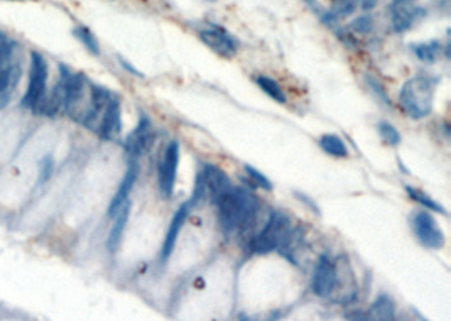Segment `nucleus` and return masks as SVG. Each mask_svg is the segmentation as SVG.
Masks as SVG:
<instances>
[{"instance_id": "obj_1", "label": "nucleus", "mask_w": 451, "mask_h": 321, "mask_svg": "<svg viewBox=\"0 0 451 321\" xmlns=\"http://www.w3.org/2000/svg\"><path fill=\"white\" fill-rule=\"evenodd\" d=\"M59 78L65 88L63 109L66 115L90 131H97L100 119L116 93L88 80L83 73H73L65 65H59Z\"/></svg>"}, {"instance_id": "obj_2", "label": "nucleus", "mask_w": 451, "mask_h": 321, "mask_svg": "<svg viewBox=\"0 0 451 321\" xmlns=\"http://www.w3.org/2000/svg\"><path fill=\"white\" fill-rule=\"evenodd\" d=\"M218 221L227 235L247 230L261 212V200L249 188H236L232 184L215 201Z\"/></svg>"}, {"instance_id": "obj_3", "label": "nucleus", "mask_w": 451, "mask_h": 321, "mask_svg": "<svg viewBox=\"0 0 451 321\" xmlns=\"http://www.w3.org/2000/svg\"><path fill=\"white\" fill-rule=\"evenodd\" d=\"M436 80L426 75L412 76L399 91V107L412 120H423L434 109Z\"/></svg>"}, {"instance_id": "obj_4", "label": "nucleus", "mask_w": 451, "mask_h": 321, "mask_svg": "<svg viewBox=\"0 0 451 321\" xmlns=\"http://www.w3.org/2000/svg\"><path fill=\"white\" fill-rule=\"evenodd\" d=\"M293 223L291 219L280 210H274L269 215L267 223L264 225L257 235L249 243V249L252 254L257 256H264V254H271L274 250H279V247L286 242L289 234L293 232Z\"/></svg>"}, {"instance_id": "obj_5", "label": "nucleus", "mask_w": 451, "mask_h": 321, "mask_svg": "<svg viewBox=\"0 0 451 321\" xmlns=\"http://www.w3.org/2000/svg\"><path fill=\"white\" fill-rule=\"evenodd\" d=\"M47 80H50V66H47L46 58L38 51H32L31 60H29L28 88L21 100L24 109L38 113L41 103L47 93Z\"/></svg>"}, {"instance_id": "obj_6", "label": "nucleus", "mask_w": 451, "mask_h": 321, "mask_svg": "<svg viewBox=\"0 0 451 321\" xmlns=\"http://www.w3.org/2000/svg\"><path fill=\"white\" fill-rule=\"evenodd\" d=\"M340 269L336 261L328 254L318 257L311 276V291L318 298H330L338 289Z\"/></svg>"}, {"instance_id": "obj_7", "label": "nucleus", "mask_w": 451, "mask_h": 321, "mask_svg": "<svg viewBox=\"0 0 451 321\" xmlns=\"http://www.w3.org/2000/svg\"><path fill=\"white\" fill-rule=\"evenodd\" d=\"M411 227L416 239L426 249L438 250L443 249L446 243V237L443 228L436 221L434 215L430 210H419L411 215Z\"/></svg>"}, {"instance_id": "obj_8", "label": "nucleus", "mask_w": 451, "mask_h": 321, "mask_svg": "<svg viewBox=\"0 0 451 321\" xmlns=\"http://www.w3.org/2000/svg\"><path fill=\"white\" fill-rule=\"evenodd\" d=\"M197 32L198 38L201 39V43L220 58L230 60V58H235L236 53H239V41H236L235 36H232L227 29L221 27V25L208 22V24L198 27Z\"/></svg>"}, {"instance_id": "obj_9", "label": "nucleus", "mask_w": 451, "mask_h": 321, "mask_svg": "<svg viewBox=\"0 0 451 321\" xmlns=\"http://www.w3.org/2000/svg\"><path fill=\"white\" fill-rule=\"evenodd\" d=\"M177 166H179V144H177V141H171L166 146L157 166L159 193H161L164 200H169L173 193H175Z\"/></svg>"}, {"instance_id": "obj_10", "label": "nucleus", "mask_w": 451, "mask_h": 321, "mask_svg": "<svg viewBox=\"0 0 451 321\" xmlns=\"http://www.w3.org/2000/svg\"><path fill=\"white\" fill-rule=\"evenodd\" d=\"M156 134H154L153 124L147 115H140L139 124L135 125L134 131L125 137L124 141V149L131 159H138V157L146 154L149 151V147L153 146Z\"/></svg>"}, {"instance_id": "obj_11", "label": "nucleus", "mask_w": 451, "mask_h": 321, "mask_svg": "<svg viewBox=\"0 0 451 321\" xmlns=\"http://www.w3.org/2000/svg\"><path fill=\"white\" fill-rule=\"evenodd\" d=\"M193 203L186 201L183 203V205L179 206V208L176 210V213L173 215V220L171 223H169L168 230H166V235H164V242H162V247H161V262L162 264H166L169 259H171L173 252H175V247L177 243V239H179V234L181 230H183L184 223H186L188 217H190L191 213V208H193Z\"/></svg>"}, {"instance_id": "obj_12", "label": "nucleus", "mask_w": 451, "mask_h": 321, "mask_svg": "<svg viewBox=\"0 0 451 321\" xmlns=\"http://www.w3.org/2000/svg\"><path fill=\"white\" fill-rule=\"evenodd\" d=\"M103 141H117L122 134V105L118 95H113L112 100L107 105L105 112H103L100 124L95 131Z\"/></svg>"}, {"instance_id": "obj_13", "label": "nucleus", "mask_w": 451, "mask_h": 321, "mask_svg": "<svg viewBox=\"0 0 451 321\" xmlns=\"http://www.w3.org/2000/svg\"><path fill=\"white\" fill-rule=\"evenodd\" d=\"M198 176L201 179L203 188H205V195H208L212 201H215L223 191H227L232 186V181L227 176V173L218 166L212 164V162L203 164L201 173Z\"/></svg>"}, {"instance_id": "obj_14", "label": "nucleus", "mask_w": 451, "mask_h": 321, "mask_svg": "<svg viewBox=\"0 0 451 321\" xmlns=\"http://www.w3.org/2000/svg\"><path fill=\"white\" fill-rule=\"evenodd\" d=\"M426 16L423 7L409 5V3H394L390 10V25L394 32H406L414 27L417 21Z\"/></svg>"}, {"instance_id": "obj_15", "label": "nucleus", "mask_w": 451, "mask_h": 321, "mask_svg": "<svg viewBox=\"0 0 451 321\" xmlns=\"http://www.w3.org/2000/svg\"><path fill=\"white\" fill-rule=\"evenodd\" d=\"M139 173H140V168H139L138 159H131V161H129L127 171H125L124 178H122L120 184H118L116 195H113V198H112V200H110L109 210H107L109 217L116 215L117 210L120 208V206L129 200V195H131L132 188H134L135 181H138V178H139Z\"/></svg>"}, {"instance_id": "obj_16", "label": "nucleus", "mask_w": 451, "mask_h": 321, "mask_svg": "<svg viewBox=\"0 0 451 321\" xmlns=\"http://www.w3.org/2000/svg\"><path fill=\"white\" fill-rule=\"evenodd\" d=\"M22 68L19 63H12L0 68V110L6 109L12 100V95L19 85Z\"/></svg>"}, {"instance_id": "obj_17", "label": "nucleus", "mask_w": 451, "mask_h": 321, "mask_svg": "<svg viewBox=\"0 0 451 321\" xmlns=\"http://www.w3.org/2000/svg\"><path fill=\"white\" fill-rule=\"evenodd\" d=\"M131 201H125L124 205L120 206V208L117 210V213L113 217H116V220H113V225H112V230H110L109 234V239H107V247H109L110 252H116L118 249V245H120L122 242V237H124V230L125 227H127V221H129V217H131Z\"/></svg>"}, {"instance_id": "obj_18", "label": "nucleus", "mask_w": 451, "mask_h": 321, "mask_svg": "<svg viewBox=\"0 0 451 321\" xmlns=\"http://www.w3.org/2000/svg\"><path fill=\"white\" fill-rule=\"evenodd\" d=\"M411 51L419 61L432 65V63L438 61L439 56L443 54V46L439 41H426V43L411 44Z\"/></svg>"}, {"instance_id": "obj_19", "label": "nucleus", "mask_w": 451, "mask_h": 321, "mask_svg": "<svg viewBox=\"0 0 451 321\" xmlns=\"http://www.w3.org/2000/svg\"><path fill=\"white\" fill-rule=\"evenodd\" d=\"M368 315L371 318L375 320H394L395 318V302L390 296L387 294H380L375 301L371 305L368 309Z\"/></svg>"}, {"instance_id": "obj_20", "label": "nucleus", "mask_w": 451, "mask_h": 321, "mask_svg": "<svg viewBox=\"0 0 451 321\" xmlns=\"http://www.w3.org/2000/svg\"><path fill=\"white\" fill-rule=\"evenodd\" d=\"M255 85H257V87L261 88V90L264 91L269 98H271V100H274L277 103L287 102L286 91L283 90V87L279 85V81L271 78V76H267V75L255 76Z\"/></svg>"}, {"instance_id": "obj_21", "label": "nucleus", "mask_w": 451, "mask_h": 321, "mask_svg": "<svg viewBox=\"0 0 451 321\" xmlns=\"http://www.w3.org/2000/svg\"><path fill=\"white\" fill-rule=\"evenodd\" d=\"M318 144H320V147L323 149V153H327L328 156H333V157L349 156V146H346L345 141H343L340 135L324 134V135H321Z\"/></svg>"}, {"instance_id": "obj_22", "label": "nucleus", "mask_w": 451, "mask_h": 321, "mask_svg": "<svg viewBox=\"0 0 451 321\" xmlns=\"http://www.w3.org/2000/svg\"><path fill=\"white\" fill-rule=\"evenodd\" d=\"M406 193H408V197L411 198L412 201H416L417 205L424 206V210H430V212L438 213V215H446V213H448L445 210V206H443L441 203L432 200L426 191L417 190V188L414 186H406Z\"/></svg>"}, {"instance_id": "obj_23", "label": "nucleus", "mask_w": 451, "mask_h": 321, "mask_svg": "<svg viewBox=\"0 0 451 321\" xmlns=\"http://www.w3.org/2000/svg\"><path fill=\"white\" fill-rule=\"evenodd\" d=\"M72 32H73V36L80 41L81 46H83L88 53L94 54V56H100V53H102V49H100V43H98L97 36L91 32L90 27H87V25H75Z\"/></svg>"}, {"instance_id": "obj_24", "label": "nucleus", "mask_w": 451, "mask_h": 321, "mask_svg": "<svg viewBox=\"0 0 451 321\" xmlns=\"http://www.w3.org/2000/svg\"><path fill=\"white\" fill-rule=\"evenodd\" d=\"M377 131H379V135L382 137V141L389 144V146L397 147L399 144H401V132H399L390 122H386V120L379 122Z\"/></svg>"}, {"instance_id": "obj_25", "label": "nucleus", "mask_w": 451, "mask_h": 321, "mask_svg": "<svg viewBox=\"0 0 451 321\" xmlns=\"http://www.w3.org/2000/svg\"><path fill=\"white\" fill-rule=\"evenodd\" d=\"M358 5H360L358 0H335L330 12L333 14L336 19H342V17L353 16V14L357 12Z\"/></svg>"}, {"instance_id": "obj_26", "label": "nucleus", "mask_w": 451, "mask_h": 321, "mask_svg": "<svg viewBox=\"0 0 451 321\" xmlns=\"http://www.w3.org/2000/svg\"><path fill=\"white\" fill-rule=\"evenodd\" d=\"M349 31L352 34H371L373 31V17L371 14H362V16L355 17V19L350 22Z\"/></svg>"}, {"instance_id": "obj_27", "label": "nucleus", "mask_w": 451, "mask_h": 321, "mask_svg": "<svg viewBox=\"0 0 451 321\" xmlns=\"http://www.w3.org/2000/svg\"><path fill=\"white\" fill-rule=\"evenodd\" d=\"M243 169H245L249 179L255 184V188H261L262 191H272L274 184L271 183V179H269L264 173H261L258 169H255L254 166H250V164L243 166Z\"/></svg>"}, {"instance_id": "obj_28", "label": "nucleus", "mask_w": 451, "mask_h": 321, "mask_svg": "<svg viewBox=\"0 0 451 321\" xmlns=\"http://www.w3.org/2000/svg\"><path fill=\"white\" fill-rule=\"evenodd\" d=\"M54 171V159L53 156H44L43 159L39 162V181L41 183H46L47 179L51 178V175H53Z\"/></svg>"}, {"instance_id": "obj_29", "label": "nucleus", "mask_w": 451, "mask_h": 321, "mask_svg": "<svg viewBox=\"0 0 451 321\" xmlns=\"http://www.w3.org/2000/svg\"><path fill=\"white\" fill-rule=\"evenodd\" d=\"M367 85H368V88H371V90L373 91V93H377V95H379V98H380V100H384V102H386V103H389V105H390V100H389V97H387L386 90H384V88H382V85H380L379 81H377V80H373L372 76H367Z\"/></svg>"}, {"instance_id": "obj_30", "label": "nucleus", "mask_w": 451, "mask_h": 321, "mask_svg": "<svg viewBox=\"0 0 451 321\" xmlns=\"http://www.w3.org/2000/svg\"><path fill=\"white\" fill-rule=\"evenodd\" d=\"M118 61H120V65H122V68H125V71H129V73H132V75H135V76H142V73L138 71V69L134 68V66L132 65H129L127 61L125 60H122V58H118Z\"/></svg>"}, {"instance_id": "obj_31", "label": "nucleus", "mask_w": 451, "mask_h": 321, "mask_svg": "<svg viewBox=\"0 0 451 321\" xmlns=\"http://www.w3.org/2000/svg\"><path fill=\"white\" fill-rule=\"evenodd\" d=\"M358 2H360V7L364 10H372L373 7L377 5V2H379V0H358Z\"/></svg>"}, {"instance_id": "obj_32", "label": "nucleus", "mask_w": 451, "mask_h": 321, "mask_svg": "<svg viewBox=\"0 0 451 321\" xmlns=\"http://www.w3.org/2000/svg\"><path fill=\"white\" fill-rule=\"evenodd\" d=\"M414 0H394V3H411Z\"/></svg>"}, {"instance_id": "obj_33", "label": "nucleus", "mask_w": 451, "mask_h": 321, "mask_svg": "<svg viewBox=\"0 0 451 321\" xmlns=\"http://www.w3.org/2000/svg\"><path fill=\"white\" fill-rule=\"evenodd\" d=\"M7 2H29V0H7Z\"/></svg>"}, {"instance_id": "obj_34", "label": "nucleus", "mask_w": 451, "mask_h": 321, "mask_svg": "<svg viewBox=\"0 0 451 321\" xmlns=\"http://www.w3.org/2000/svg\"><path fill=\"white\" fill-rule=\"evenodd\" d=\"M205 2H212L213 3V2H217V0H205Z\"/></svg>"}]
</instances>
